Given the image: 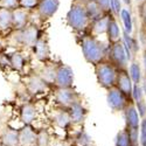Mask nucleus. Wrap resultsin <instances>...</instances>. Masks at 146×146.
Wrapping results in <instances>:
<instances>
[{"label":"nucleus","instance_id":"5","mask_svg":"<svg viewBox=\"0 0 146 146\" xmlns=\"http://www.w3.org/2000/svg\"><path fill=\"white\" fill-rule=\"evenodd\" d=\"M81 101V96L74 88H63L55 90V102L62 109H68Z\"/></svg>","mask_w":146,"mask_h":146},{"label":"nucleus","instance_id":"11","mask_svg":"<svg viewBox=\"0 0 146 146\" xmlns=\"http://www.w3.org/2000/svg\"><path fill=\"white\" fill-rule=\"evenodd\" d=\"M120 41H121V44H123V47H124V50H125L127 61H133L136 54L139 50V43H138L137 39L133 38L132 35L123 32V34H121V38H120Z\"/></svg>","mask_w":146,"mask_h":146},{"label":"nucleus","instance_id":"27","mask_svg":"<svg viewBox=\"0 0 146 146\" xmlns=\"http://www.w3.org/2000/svg\"><path fill=\"white\" fill-rule=\"evenodd\" d=\"M12 27V11L0 7V31H8Z\"/></svg>","mask_w":146,"mask_h":146},{"label":"nucleus","instance_id":"1","mask_svg":"<svg viewBox=\"0 0 146 146\" xmlns=\"http://www.w3.org/2000/svg\"><path fill=\"white\" fill-rule=\"evenodd\" d=\"M81 48L86 61L94 66L106 60L108 47L94 35H84L81 41Z\"/></svg>","mask_w":146,"mask_h":146},{"label":"nucleus","instance_id":"35","mask_svg":"<svg viewBox=\"0 0 146 146\" xmlns=\"http://www.w3.org/2000/svg\"><path fill=\"white\" fill-rule=\"evenodd\" d=\"M137 41H138L139 46H143L144 47V50H145L146 49V28H144L143 26L139 28Z\"/></svg>","mask_w":146,"mask_h":146},{"label":"nucleus","instance_id":"36","mask_svg":"<svg viewBox=\"0 0 146 146\" xmlns=\"http://www.w3.org/2000/svg\"><path fill=\"white\" fill-rule=\"evenodd\" d=\"M97 5L100 6V8L104 12V13H109L110 11V0H95Z\"/></svg>","mask_w":146,"mask_h":146},{"label":"nucleus","instance_id":"19","mask_svg":"<svg viewBox=\"0 0 146 146\" xmlns=\"http://www.w3.org/2000/svg\"><path fill=\"white\" fill-rule=\"evenodd\" d=\"M83 5H84V9H86V13L89 18L90 23L96 21L97 19L102 18L104 14H106L100 8V6L97 5L95 0H86V1L83 3Z\"/></svg>","mask_w":146,"mask_h":146},{"label":"nucleus","instance_id":"42","mask_svg":"<svg viewBox=\"0 0 146 146\" xmlns=\"http://www.w3.org/2000/svg\"><path fill=\"white\" fill-rule=\"evenodd\" d=\"M139 1H141V3H143V1H145V0H139Z\"/></svg>","mask_w":146,"mask_h":146},{"label":"nucleus","instance_id":"10","mask_svg":"<svg viewBox=\"0 0 146 146\" xmlns=\"http://www.w3.org/2000/svg\"><path fill=\"white\" fill-rule=\"evenodd\" d=\"M60 7V0H39L38 13L42 20L50 19Z\"/></svg>","mask_w":146,"mask_h":146},{"label":"nucleus","instance_id":"30","mask_svg":"<svg viewBox=\"0 0 146 146\" xmlns=\"http://www.w3.org/2000/svg\"><path fill=\"white\" fill-rule=\"evenodd\" d=\"M9 61H11V66L13 67L15 70L20 71V70L23 69V66H25V58H23L22 54H20V53H13V54L11 55Z\"/></svg>","mask_w":146,"mask_h":146},{"label":"nucleus","instance_id":"26","mask_svg":"<svg viewBox=\"0 0 146 146\" xmlns=\"http://www.w3.org/2000/svg\"><path fill=\"white\" fill-rule=\"evenodd\" d=\"M119 17L121 19V22H123V26H124V32L130 34L133 31V23H132V17H131V12L127 8H121Z\"/></svg>","mask_w":146,"mask_h":146},{"label":"nucleus","instance_id":"29","mask_svg":"<svg viewBox=\"0 0 146 146\" xmlns=\"http://www.w3.org/2000/svg\"><path fill=\"white\" fill-rule=\"evenodd\" d=\"M116 146H132L129 132L126 129L120 130L116 136Z\"/></svg>","mask_w":146,"mask_h":146},{"label":"nucleus","instance_id":"25","mask_svg":"<svg viewBox=\"0 0 146 146\" xmlns=\"http://www.w3.org/2000/svg\"><path fill=\"white\" fill-rule=\"evenodd\" d=\"M127 72H129V76H130L133 84H140V82H141V68H140L139 62L133 60L129 67V69H127Z\"/></svg>","mask_w":146,"mask_h":146},{"label":"nucleus","instance_id":"22","mask_svg":"<svg viewBox=\"0 0 146 146\" xmlns=\"http://www.w3.org/2000/svg\"><path fill=\"white\" fill-rule=\"evenodd\" d=\"M53 123L61 127V129H67L71 123H70V117L68 113L67 109H61V110H57L54 116H53Z\"/></svg>","mask_w":146,"mask_h":146},{"label":"nucleus","instance_id":"32","mask_svg":"<svg viewBox=\"0 0 146 146\" xmlns=\"http://www.w3.org/2000/svg\"><path fill=\"white\" fill-rule=\"evenodd\" d=\"M19 1V7H21L22 9L25 11H31L38 7L39 0H18Z\"/></svg>","mask_w":146,"mask_h":146},{"label":"nucleus","instance_id":"39","mask_svg":"<svg viewBox=\"0 0 146 146\" xmlns=\"http://www.w3.org/2000/svg\"><path fill=\"white\" fill-rule=\"evenodd\" d=\"M123 3H124L126 6H129V7L131 6V0H123Z\"/></svg>","mask_w":146,"mask_h":146},{"label":"nucleus","instance_id":"12","mask_svg":"<svg viewBox=\"0 0 146 146\" xmlns=\"http://www.w3.org/2000/svg\"><path fill=\"white\" fill-rule=\"evenodd\" d=\"M124 119H125V127L126 129H139L140 124V117L137 112V109L135 106L133 101L129 102V104L123 110Z\"/></svg>","mask_w":146,"mask_h":146},{"label":"nucleus","instance_id":"17","mask_svg":"<svg viewBox=\"0 0 146 146\" xmlns=\"http://www.w3.org/2000/svg\"><path fill=\"white\" fill-rule=\"evenodd\" d=\"M47 88H48V84L39 75H33L27 80V90L31 95L44 92Z\"/></svg>","mask_w":146,"mask_h":146},{"label":"nucleus","instance_id":"7","mask_svg":"<svg viewBox=\"0 0 146 146\" xmlns=\"http://www.w3.org/2000/svg\"><path fill=\"white\" fill-rule=\"evenodd\" d=\"M106 101H108V105L110 106V109L113 112H119L123 111L125 106L129 104V102H131L132 100H129L125 95H123L116 87H113L108 90Z\"/></svg>","mask_w":146,"mask_h":146},{"label":"nucleus","instance_id":"4","mask_svg":"<svg viewBox=\"0 0 146 146\" xmlns=\"http://www.w3.org/2000/svg\"><path fill=\"white\" fill-rule=\"evenodd\" d=\"M106 61H109L117 70H125L127 69V57L124 50V47L121 41L112 43L108 47V56Z\"/></svg>","mask_w":146,"mask_h":146},{"label":"nucleus","instance_id":"38","mask_svg":"<svg viewBox=\"0 0 146 146\" xmlns=\"http://www.w3.org/2000/svg\"><path fill=\"white\" fill-rule=\"evenodd\" d=\"M141 88H143L144 95H145V97H146V76L143 78V86H141ZM145 100H146V98H145Z\"/></svg>","mask_w":146,"mask_h":146},{"label":"nucleus","instance_id":"3","mask_svg":"<svg viewBox=\"0 0 146 146\" xmlns=\"http://www.w3.org/2000/svg\"><path fill=\"white\" fill-rule=\"evenodd\" d=\"M95 74L97 77V82H98V84L102 88L109 90L115 87L117 69L109 61L105 60L95 64Z\"/></svg>","mask_w":146,"mask_h":146},{"label":"nucleus","instance_id":"33","mask_svg":"<svg viewBox=\"0 0 146 146\" xmlns=\"http://www.w3.org/2000/svg\"><path fill=\"white\" fill-rule=\"evenodd\" d=\"M0 7L9 11H14L19 8V1L18 0H0Z\"/></svg>","mask_w":146,"mask_h":146},{"label":"nucleus","instance_id":"14","mask_svg":"<svg viewBox=\"0 0 146 146\" xmlns=\"http://www.w3.org/2000/svg\"><path fill=\"white\" fill-rule=\"evenodd\" d=\"M19 146H35L36 131L32 125H25L18 130Z\"/></svg>","mask_w":146,"mask_h":146},{"label":"nucleus","instance_id":"16","mask_svg":"<svg viewBox=\"0 0 146 146\" xmlns=\"http://www.w3.org/2000/svg\"><path fill=\"white\" fill-rule=\"evenodd\" d=\"M29 13L22 8H17L12 11V27L21 31L28 25Z\"/></svg>","mask_w":146,"mask_h":146},{"label":"nucleus","instance_id":"6","mask_svg":"<svg viewBox=\"0 0 146 146\" xmlns=\"http://www.w3.org/2000/svg\"><path fill=\"white\" fill-rule=\"evenodd\" d=\"M72 83H74V71H72V69L64 63L57 64L56 76L54 82L56 89L72 88Z\"/></svg>","mask_w":146,"mask_h":146},{"label":"nucleus","instance_id":"24","mask_svg":"<svg viewBox=\"0 0 146 146\" xmlns=\"http://www.w3.org/2000/svg\"><path fill=\"white\" fill-rule=\"evenodd\" d=\"M56 69L57 66L54 64H44L42 69L39 72V76L47 83V84H52L55 82V76H56Z\"/></svg>","mask_w":146,"mask_h":146},{"label":"nucleus","instance_id":"34","mask_svg":"<svg viewBox=\"0 0 146 146\" xmlns=\"http://www.w3.org/2000/svg\"><path fill=\"white\" fill-rule=\"evenodd\" d=\"M139 18L141 21V26L146 28V0L139 5Z\"/></svg>","mask_w":146,"mask_h":146},{"label":"nucleus","instance_id":"9","mask_svg":"<svg viewBox=\"0 0 146 146\" xmlns=\"http://www.w3.org/2000/svg\"><path fill=\"white\" fill-rule=\"evenodd\" d=\"M115 87L123 94L125 95L129 100H132V89H133V83L129 76L127 69L125 70H117V77H116V84Z\"/></svg>","mask_w":146,"mask_h":146},{"label":"nucleus","instance_id":"41","mask_svg":"<svg viewBox=\"0 0 146 146\" xmlns=\"http://www.w3.org/2000/svg\"><path fill=\"white\" fill-rule=\"evenodd\" d=\"M0 146H1V139H0Z\"/></svg>","mask_w":146,"mask_h":146},{"label":"nucleus","instance_id":"20","mask_svg":"<svg viewBox=\"0 0 146 146\" xmlns=\"http://www.w3.org/2000/svg\"><path fill=\"white\" fill-rule=\"evenodd\" d=\"M36 118V108L32 103H25L20 109V119L25 125H31Z\"/></svg>","mask_w":146,"mask_h":146},{"label":"nucleus","instance_id":"13","mask_svg":"<svg viewBox=\"0 0 146 146\" xmlns=\"http://www.w3.org/2000/svg\"><path fill=\"white\" fill-rule=\"evenodd\" d=\"M69 117H70V123L75 124V125H80L82 124L84 120H86V117L88 115V110L84 105L82 104V102H76L75 104H72L70 108L67 109Z\"/></svg>","mask_w":146,"mask_h":146},{"label":"nucleus","instance_id":"28","mask_svg":"<svg viewBox=\"0 0 146 146\" xmlns=\"http://www.w3.org/2000/svg\"><path fill=\"white\" fill-rule=\"evenodd\" d=\"M49 144H50V136L47 132V130L41 129L36 131L35 146H49Z\"/></svg>","mask_w":146,"mask_h":146},{"label":"nucleus","instance_id":"37","mask_svg":"<svg viewBox=\"0 0 146 146\" xmlns=\"http://www.w3.org/2000/svg\"><path fill=\"white\" fill-rule=\"evenodd\" d=\"M143 64H144V70H145V76H146V49L144 50V55H143Z\"/></svg>","mask_w":146,"mask_h":146},{"label":"nucleus","instance_id":"8","mask_svg":"<svg viewBox=\"0 0 146 146\" xmlns=\"http://www.w3.org/2000/svg\"><path fill=\"white\" fill-rule=\"evenodd\" d=\"M40 39V31L35 25H27L23 29L19 31V41L21 44L33 48Z\"/></svg>","mask_w":146,"mask_h":146},{"label":"nucleus","instance_id":"31","mask_svg":"<svg viewBox=\"0 0 146 146\" xmlns=\"http://www.w3.org/2000/svg\"><path fill=\"white\" fill-rule=\"evenodd\" d=\"M139 145L146 146V117L140 119L139 124Z\"/></svg>","mask_w":146,"mask_h":146},{"label":"nucleus","instance_id":"18","mask_svg":"<svg viewBox=\"0 0 146 146\" xmlns=\"http://www.w3.org/2000/svg\"><path fill=\"white\" fill-rule=\"evenodd\" d=\"M34 49V54H35V57L38 58L39 61H47L50 56V48H49V44H48V41L43 38H40L38 40L33 47Z\"/></svg>","mask_w":146,"mask_h":146},{"label":"nucleus","instance_id":"21","mask_svg":"<svg viewBox=\"0 0 146 146\" xmlns=\"http://www.w3.org/2000/svg\"><path fill=\"white\" fill-rule=\"evenodd\" d=\"M0 139H1V146H19L18 130L12 127L6 129L3 136H0Z\"/></svg>","mask_w":146,"mask_h":146},{"label":"nucleus","instance_id":"15","mask_svg":"<svg viewBox=\"0 0 146 146\" xmlns=\"http://www.w3.org/2000/svg\"><path fill=\"white\" fill-rule=\"evenodd\" d=\"M105 34L108 35V40L110 42V44L120 41V38H121L120 28H119V25L116 20V17L111 12H109V20H108V27H106Z\"/></svg>","mask_w":146,"mask_h":146},{"label":"nucleus","instance_id":"23","mask_svg":"<svg viewBox=\"0 0 146 146\" xmlns=\"http://www.w3.org/2000/svg\"><path fill=\"white\" fill-rule=\"evenodd\" d=\"M108 20H109V13L104 14L102 18L97 19L96 21L90 23L91 27V35H101L106 33V27H108Z\"/></svg>","mask_w":146,"mask_h":146},{"label":"nucleus","instance_id":"2","mask_svg":"<svg viewBox=\"0 0 146 146\" xmlns=\"http://www.w3.org/2000/svg\"><path fill=\"white\" fill-rule=\"evenodd\" d=\"M68 26L75 32H83L90 26L89 18L86 13L83 3H72L67 13Z\"/></svg>","mask_w":146,"mask_h":146},{"label":"nucleus","instance_id":"40","mask_svg":"<svg viewBox=\"0 0 146 146\" xmlns=\"http://www.w3.org/2000/svg\"><path fill=\"white\" fill-rule=\"evenodd\" d=\"M86 0H74V3H84Z\"/></svg>","mask_w":146,"mask_h":146}]
</instances>
